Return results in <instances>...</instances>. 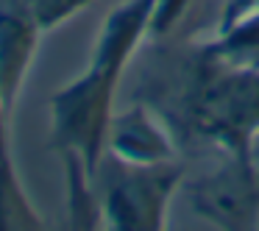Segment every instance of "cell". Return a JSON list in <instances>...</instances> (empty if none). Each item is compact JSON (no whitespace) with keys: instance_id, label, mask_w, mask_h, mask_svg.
<instances>
[{"instance_id":"5b68a950","label":"cell","mask_w":259,"mask_h":231,"mask_svg":"<svg viewBox=\"0 0 259 231\" xmlns=\"http://www.w3.org/2000/svg\"><path fill=\"white\" fill-rule=\"evenodd\" d=\"M106 151L128 164H159L170 162L179 148L164 123L153 120L145 103H137L128 112L112 117Z\"/></svg>"},{"instance_id":"6da1fadb","label":"cell","mask_w":259,"mask_h":231,"mask_svg":"<svg viewBox=\"0 0 259 231\" xmlns=\"http://www.w3.org/2000/svg\"><path fill=\"white\" fill-rule=\"evenodd\" d=\"M151 42L134 98L164 123L176 148L209 142L226 156H256L259 70L229 64L209 42Z\"/></svg>"},{"instance_id":"7a4b0ae2","label":"cell","mask_w":259,"mask_h":231,"mask_svg":"<svg viewBox=\"0 0 259 231\" xmlns=\"http://www.w3.org/2000/svg\"><path fill=\"white\" fill-rule=\"evenodd\" d=\"M153 6L156 0L120 3L103 23L87 73L51 98V145L59 153L81 156L90 175H95L106 151L117 81L125 62L148 36Z\"/></svg>"},{"instance_id":"8992f818","label":"cell","mask_w":259,"mask_h":231,"mask_svg":"<svg viewBox=\"0 0 259 231\" xmlns=\"http://www.w3.org/2000/svg\"><path fill=\"white\" fill-rule=\"evenodd\" d=\"M39 36V25L20 6H14L12 0L0 6V101L9 114L14 112L20 86L36 56Z\"/></svg>"},{"instance_id":"52a82bcc","label":"cell","mask_w":259,"mask_h":231,"mask_svg":"<svg viewBox=\"0 0 259 231\" xmlns=\"http://www.w3.org/2000/svg\"><path fill=\"white\" fill-rule=\"evenodd\" d=\"M45 225L31 206L12 162H0V231H36Z\"/></svg>"},{"instance_id":"30bf717a","label":"cell","mask_w":259,"mask_h":231,"mask_svg":"<svg viewBox=\"0 0 259 231\" xmlns=\"http://www.w3.org/2000/svg\"><path fill=\"white\" fill-rule=\"evenodd\" d=\"M251 12H259V0H226L223 23H220V28H229L231 23L242 20L245 14H251ZM220 28H218V31H220Z\"/></svg>"},{"instance_id":"3957f363","label":"cell","mask_w":259,"mask_h":231,"mask_svg":"<svg viewBox=\"0 0 259 231\" xmlns=\"http://www.w3.org/2000/svg\"><path fill=\"white\" fill-rule=\"evenodd\" d=\"M95 175H101L103 220L112 228L159 231L164 228L170 198L184 181V167L173 159L159 164H128L114 153H103Z\"/></svg>"},{"instance_id":"8fae6325","label":"cell","mask_w":259,"mask_h":231,"mask_svg":"<svg viewBox=\"0 0 259 231\" xmlns=\"http://www.w3.org/2000/svg\"><path fill=\"white\" fill-rule=\"evenodd\" d=\"M0 162H12V153H9V112L0 101Z\"/></svg>"},{"instance_id":"ba28073f","label":"cell","mask_w":259,"mask_h":231,"mask_svg":"<svg viewBox=\"0 0 259 231\" xmlns=\"http://www.w3.org/2000/svg\"><path fill=\"white\" fill-rule=\"evenodd\" d=\"M212 51L234 67L259 70V12L245 14L242 20L220 28L214 39H209Z\"/></svg>"},{"instance_id":"277c9868","label":"cell","mask_w":259,"mask_h":231,"mask_svg":"<svg viewBox=\"0 0 259 231\" xmlns=\"http://www.w3.org/2000/svg\"><path fill=\"white\" fill-rule=\"evenodd\" d=\"M190 206L220 228H259V164L256 156H229L218 173L195 178Z\"/></svg>"},{"instance_id":"9c48e42d","label":"cell","mask_w":259,"mask_h":231,"mask_svg":"<svg viewBox=\"0 0 259 231\" xmlns=\"http://www.w3.org/2000/svg\"><path fill=\"white\" fill-rule=\"evenodd\" d=\"M12 3L20 6L36 25H39L42 34H48V31H53L56 25H62V23H67L70 17H75L81 9H87L90 3H95V0H12Z\"/></svg>"}]
</instances>
